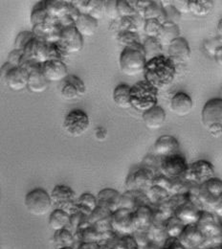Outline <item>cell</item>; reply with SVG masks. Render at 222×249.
I'll return each instance as SVG.
<instances>
[{"label":"cell","mask_w":222,"mask_h":249,"mask_svg":"<svg viewBox=\"0 0 222 249\" xmlns=\"http://www.w3.org/2000/svg\"><path fill=\"white\" fill-rule=\"evenodd\" d=\"M190 201L200 210L222 215V181L214 178L201 185H193L189 193Z\"/></svg>","instance_id":"6da1fadb"},{"label":"cell","mask_w":222,"mask_h":249,"mask_svg":"<svg viewBox=\"0 0 222 249\" xmlns=\"http://www.w3.org/2000/svg\"><path fill=\"white\" fill-rule=\"evenodd\" d=\"M145 81L159 89H168L176 77V66L168 56H159L148 61L144 69Z\"/></svg>","instance_id":"7a4b0ae2"},{"label":"cell","mask_w":222,"mask_h":249,"mask_svg":"<svg viewBox=\"0 0 222 249\" xmlns=\"http://www.w3.org/2000/svg\"><path fill=\"white\" fill-rule=\"evenodd\" d=\"M158 90L146 81L136 83L130 87V103L140 112H145L150 108L157 106Z\"/></svg>","instance_id":"3957f363"},{"label":"cell","mask_w":222,"mask_h":249,"mask_svg":"<svg viewBox=\"0 0 222 249\" xmlns=\"http://www.w3.org/2000/svg\"><path fill=\"white\" fill-rule=\"evenodd\" d=\"M146 63L142 43L125 47L119 58L121 71L127 76H136L143 73Z\"/></svg>","instance_id":"277c9868"},{"label":"cell","mask_w":222,"mask_h":249,"mask_svg":"<svg viewBox=\"0 0 222 249\" xmlns=\"http://www.w3.org/2000/svg\"><path fill=\"white\" fill-rule=\"evenodd\" d=\"M201 119L205 128L215 137L222 134V100L214 98L209 100L203 107Z\"/></svg>","instance_id":"5b68a950"},{"label":"cell","mask_w":222,"mask_h":249,"mask_svg":"<svg viewBox=\"0 0 222 249\" xmlns=\"http://www.w3.org/2000/svg\"><path fill=\"white\" fill-rule=\"evenodd\" d=\"M29 71L23 66L5 62L0 68V80L12 90L20 91L27 88Z\"/></svg>","instance_id":"8992f818"},{"label":"cell","mask_w":222,"mask_h":249,"mask_svg":"<svg viewBox=\"0 0 222 249\" xmlns=\"http://www.w3.org/2000/svg\"><path fill=\"white\" fill-rule=\"evenodd\" d=\"M24 205L30 214L36 217L46 215L53 207L50 194L42 188L30 191L25 196Z\"/></svg>","instance_id":"52a82bcc"},{"label":"cell","mask_w":222,"mask_h":249,"mask_svg":"<svg viewBox=\"0 0 222 249\" xmlns=\"http://www.w3.org/2000/svg\"><path fill=\"white\" fill-rule=\"evenodd\" d=\"M188 165L186 158L179 153L164 156L160 158L159 173L173 180L184 178Z\"/></svg>","instance_id":"ba28073f"},{"label":"cell","mask_w":222,"mask_h":249,"mask_svg":"<svg viewBox=\"0 0 222 249\" xmlns=\"http://www.w3.org/2000/svg\"><path fill=\"white\" fill-rule=\"evenodd\" d=\"M155 175L156 174L152 169L141 165L130 171L126 178L125 185L127 190L147 192L154 185Z\"/></svg>","instance_id":"9c48e42d"},{"label":"cell","mask_w":222,"mask_h":249,"mask_svg":"<svg viewBox=\"0 0 222 249\" xmlns=\"http://www.w3.org/2000/svg\"><path fill=\"white\" fill-rule=\"evenodd\" d=\"M216 178L213 164L207 160H197L188 165L184 179L193 185H201Z\"/></svg>","instance_id":"30bf717a"},{"label":"cell","mask_w":222,"mask_h":249,"mask_svg":"<svg viewBox=\"0 0 222 249\" xmlns=\"http://www.w3.org/2000/svg\"><path fill=\"white\" fill-rule=\"evenodd\" d=\"M89 126V116L82 109H73L64 118V129L71 137L84 135L88 130Z\"/></svg>","instance_id":"8fae6325"},{"label":"cell","mask_w":222,"mask_h":249,"mask_svg":"<svg viewBox=\"0 0 222 249\" xmlns=\"http://www.w3.org/2000/svg\"><path fill=\"white\" fill-rule=\"evenodd\" d=\"M64 54L78 53L84 47V37L76 30L74 23L67 25L60 33L59 40L56 41Z\"/></svg>","instance_id":"7c38bea8"},{"label":"cell","mask_w":222,"mask_h":249,"mask_svg":"<svg viewBox=\"0 0 222 249\" xmlns=\"http://www.w3.org/2000/svg\"><path fill=\"white\" fill-rule=\"evenodd\" d=\"M195 225L206 239L222 237V217L215 213L201 211Z\"/></svg>","instance_id":"4fadbf2b"},{"label":"cell","mask_w":222,"mask_h":249,"mask_svg":"<svg viewBox=\"0 0 222 249\" xmlns=\"http://www.w3.org/2000/svg\"><path fill=\"white\" fill-rule=\"evenodd\" d=\"M50 196L56 209H61L69 215L73 213L77 197L72 188L66 185H57L52 190Z\"/></svg>","instance_id":"5bb4252c"},{"label":"cell","mask_w":222,"mask_h":249,"mask_svg":"<svg viewBox=\"0 0 222 249\" xmlns=\"http://www.w3.org/2000/svg\"><path fill=\"white\" fill-rule=\"evenodd\" d=\"M111 228L119 235H131L135 231L133 223V211L119 208L111 214Z\"/></svg>","instance_id":"9a60e30c"},{"label":"cell","mask_w":222,"mask_h":249,"mask_svg":"<svg viewBox=\"0 0 222 249\" xmlns=\"http://www.w3.org/2000/svg\"><path fill=\"white\" fill-rule=\"evenodd\" d=\"M23 65L29 71L27 89L33 93H42L47 90L49 82L40 71V64L33 62H24Z\"/></svg>","instance_id":"2e32d148"},{"label":"cell","mask_w":222,"mask_h":249,"mask_svg":"<svg viewBox=\"0 0 222 249\" xmlns=\"http://www.w3.org/2000/svg\"><path fill=\"white\" fill-rule=\"evenodd\" d=\"M168 54V58L176 66L185 65L186 62L190 61L191 56L189 42L186 38L179 36L169 45Z\"/></svg>","instance_id":"e0dca14e"},{"label":"cell","mask_w":222,"mask_h":249,"mask_svg":"<svg viewBox=\"0 0 222 249\" xmlns=\"http://www.w3.org/2000/svg\"><path fill=\"white\" fill-rule=\"evenodd\" d=\"M40 71L44 78L50 82H62L69 75L66 64L60 60H50L40 64Z\"/></svg>","instance_id":"ac0fdd59"},{"label":"cell","mask_w":222,"mask_h":249,"mask_svg":"<svg viewBox=\"0 0 222 249\" xmlns=\"http://www.w3.org/2000/svg\"><path fill=\"white\" fill-rule=\"evenodd\" d=\"M61 95L66 101H73L86 93V87L84 81L76 75H68L64 81Z\"/></svg>","instance_id":"d6986e66"},{"label":"cell","mask_w":222,"mask_h":249,"mask_svg":"<svg viewBox=\"0 0 222 249\" xmlns=\"http://www.w3.org/2000/svg\"><path fill=\"white\" fill-rule=\"evenodd\" d=\"M177 239L185 249H199L206 240L195 223L187 224Z\"/></svg>","instance_id":"ffe728a7"},{"label":"cell","mask_w":222,"mask_h":249,"mask_svg":"<svg viewBox=\"0 0 222 249\" xmlns=\"http://www.w3.org/2000/svg\"><path fill=\"white\" fill-rule=\"evenodd\" d=\"M121 196L122 194L117 190L112 188H105L101 190L96 196L97 203L98 205L113 213L121 207Z\"/></svg>","instance_id":"44dd1931"},{"label":"cell","mask_w":222,"mask_h":249,"mask_svg":"<svg viewBox=\"0 0 222 249\" xmlns=\"http://www.w3.org/2000/svg\"><path fill=\"white\" fill-rule=\"evenodd\" d=\"M152 206L146 192L127 190L121 196V207L134 211L141 206ZM120 207V208H121Z\"/></svg>","instance_id":"7402d4cb"},{"label":"cell","mask_w":222,"mask_h":249,"mask_svg":"<svg viewBox=\"0 0 222 249\" xmlns=\"http://www.w3.org/2000/svg\"><path fill=\"white\" fill-rule=\"evenodd\" d=\"M180 145L178 140L172 135H162L155 141L154 155L158 157L178 154Z\"/></svg>","instance_id":"603a6c76"},{"label":"cell","mask_w":222,"mask_h":249,"mask_svg":"<svg viewBox=\"0 0 222 249\" xmlns=\"http://www.w3.org/2000/svg\"><path fill=\"white\" fill-rule=\"evenodd\" d=\"M75 241L81 243H99L102 233L88 220L82 223L74 232Z\"/></svg>","instance_id":"cb8c5ba5"},{"label":"cell","mask_w":222,"mask_h":249,"mask_svg":"<svg viewBox=\"0 0 222 249\" xmlns=\"http://www.w3.org/2000/svg\"><path fill=\"white\" fill-rule=\"evenodd\" d=\"M193 103L190 95L185 92H177L171 98V109L177 116H186L192 110Z\"/></svg>","instance_id":"d4e9b609"},{"label":"cell","mask_w":222,"mask_h":249,"mask_svg":"<svg viewBox=\"0 0 222 249\" xmlns=\"http://www.w3.org/2000/svg\"><path fill=\"white\" fill-rule=\"evenodd\" d=\"M111 214L112 213L107 209L100 205H97V207L88 217V221L91 224H93L101 233L108 230H112L111 223H110Z\"/></svg>","instance_id":"484cf974"},{"label":"cell","mask_w":222,"mask_h":249,"mask_svg":"<svg viewBox=\"0 0 222 249\" xmlns=\"http://www.w3.org/2000/svg\"><path fill=\"white\" fill-rule=\"evenodd\" d=\"M200 212L201 211L190 201V198H188L175 209L173 216L179 218L184 224L187 225L195 223L198 219Z\"/></svg>","instance_id":"4316f807"},{"label":"cell","mask_w":222,"mask_h":249,"mask_svg":"<svg viewBox=\"0 0 222 249\" xmlns=\"http://www.w3.org/2000/svg\"><path fill=\"white\" fill-rule=\"evenodd\" d=\"M142 118H143L144 124H146L148 128L158 129L165 124L167 114L161 107L155 106L150 108L149 110L143 112Z\"/></svg>","instance_id":"83f0119b"},{"label":"cell","mask_w":222,"mask_h":249,"mask_svg":"<svg viewBox=\"0 0 222 249\" xmlns=\"http://www.w3.org/2000/svg\"><path fill=\"white\" fill-rule=\"evenodd\" d=\"M154 220V207L145 205L133 211V223L135 230H147Z\"/></svg>","instance_id":"f1b7e54d"},{"label":"cell","mask_w":222,"mask_h":249,"mask_svg":"<svg viewBox=\"0 0 222 249\" xmlns=\"http://www.w3.org/2000/svg\"><path fill=\"white\" fill-rule=\"evenodd\" d=\"M74 26L79 34L84 36H91L95 34L98 29V20L94 19L88 15L80 14L74 21Z\"/></svg>","instance_id":"f546056e"},{"label":"cell","mask_w":222,"mask_h":249,"mask_svg":"<svg viewBox=\"0 0 222 249\" xmlns=\"http://www.w3.org/2000/svg\"><path fill=\"white\" fill-rule=\"evenodd\" d=\"M164 221V219L155 217L154 214V220L150 227L148 228V234L151 241L156 242L159 244H164L166 240L169 238L166 232Z\"/></svg>","instance_id":"4dcf8cb0"},{"label":"cell","mask_w":222,"mask_h":249,"mask_svg":"<svg viewBox=\"0 0 222 249\" xmlns=\"http://www.w3.org/2000/svg\"><path fill=\"white\" fill-rule=\"evenodd\" d=\"M48 223L54 231L65 228L70 229V215L65 211L55 208L49 216Z\"/></svg>","instance_id":"1f68e13d"},{"label":"cell","mask_w":222,"mask_h":249,"mask_svg":"<svg viewBox=\"0 0 222 249\" xmlns=\"http://www.w3.org/2000/svg\"><path fill=\"white\" fill-rule=\"evenodd\" d=\"M142 46L147 62L164 55V46L156 37H147Z\"/></svg>","instance_id":"d6a6232c"},{"label":"cell","mask_w":222,"mask_h":249,"mask_svg":"<svg viewBox=\"0 0 222 249\" xmlns=\"http://www.w3.org/2000/svg\"><path fill=\"white\" fill-rule=\"evenodd\" d=\"M180 36V29L178 25L171 23V22H164L162 31L159 35V41L163 46H169L174 39Z\"/></svg>","instance_id":"836d02e7"},{"label":"cell","mask_w":222,"mask_h":249,"mask_svg":"<svg viewBox=\"0 0 222 249\" xmlns=\"http://www.w3.org/2000/svg\"><path fill=\"white\" fill-rule=\"evenodd\" d=\"M53 243L56 249H58L69 247L74 248L76 241L73 232L70 229L65 228L55 231L53 236Z\"/></svg>","instance_id":"e575fe53"},{"label":"cell","mask_w":222,"mask_h":249,"mask_svg":"<svg viewBox=\"0 0 222 249\" xmlns=\"http://www.w3.org/2000/svg\"><path fill=\"white\" fill-rule=\"evenodd\" d=\"M145 20L146 19H157L160 22H165V15L161 1L151 0L149 5L140 15Z\"/></svg>","instance_id":"d590c367"},{"label":"cell","mask_w":222,"mask_h":249,"mask_svg":"<svg viewBox=\"0 0 222 249\" xmlns=\"http://www.w3.org/2000/svg\"><path fill=\"white\" fill-rule=\"evenodd\" d=\"M113 101L121 108L131 107L130 87L125 84L117 86L113 91Z\"/></svg>","instance_id":"8d00e7d4"},{"label":"cell","mask_w":222,"mask_h":249,"mask_svg":"<svg viewBox=\"0 0 222 249\" xmlns=\"http://www.w3.org/2000/svg\"><path fill=\"white\" fill-rule=\"evenodd\" d=\"M214 8V2L209 0H188V10L197 17H205L211 13Z\"/></svg>","instance_id":"74e56055"},{"label":"cell","mask_w":222,"mask_h":249,"mask_svg":"<svg viewBox=\"0 0 222 249\" xmlns=\"http://www.w3.org/2000/svg\"><path fill=\"white\" fill-rule=\"evenodd\" d=\"M146 194L153 207L158 206L171 196L167 190L157 185H153L146 192Z\"/></svg>","instance_id":"f35d334b"},{"label":"cell","mask_w":222,"mask_h":249,"mask_svg":"<svg viewBox=\"0 0 222 249\" xmlns=\"http://www.w3.org/2000/svg\"><path fill=\"white\" fill-rule=\"evenodd\" d=\"M164 224L169 238H178L186 226V224H184L179 218L173 215L167 218L164 221Z\"/></svg>","instance_id":"ab89813d"},{"label":"cell","mask_w":222,"mask_h":249,"mask_svg":"<svg viewBox=\"0 0 222 249\" xmlns=\"http://www.w3.org/2000/svg\"><path fill=\"white\" fill-rule=\"evenodd\" d=\"M161 4L164 10L165 22H171L178 25L181 20L182 14L172 5V1H161Z\"/></svg>","instance_id":"60d3db41"},{"label":"cell","mask_w":222,"mask_h":249,"mask_svg":"<svg viewBox=\"0 0 222 249\" xmlns=\"http://www.w3.org/2000/svg\"><path fill=\"white\" fill-rule=\"evenodd\" d=\"M116 39L119 42V44L123 45L124 47L142 43L140 36L138 35V33L135 32H119L116 34Z\"/></svg>","instance_id":"b9f144b4"},{"label":"cell","mask_w":222,"mask_h":249,"mask_svg":"<svg viewBox=\"0 0 222 249\" xmlns=\"http://www.w3.org/2000/svg\"><path fill=\"white\" fill-rule=\"evenodd\" d=\"M119 236L120 235L113 230L102 232L101 240L99 241L98 245L100 246L101 249H115Z\"/></svg>","instance_id":"7bdbcfd3"},{"label":"cell","mask_w":222,"mask_h":249,"mask_svg":"<svg viewBox=\"0 0 222 249\" xmlns=\"http://www.w3.org/2000/svg\"><path fill=\"white\" fill-rule=\"evenodd\" d=\"M163 23L157 19H146L143 30L148 37H158L162 31Z\"/></svg>","instance_id":"ee69618b"},{"label":"cell","mask_w":222,"mask_h":249,"mask_svg":"<svg viewBox=\"0 0 222 249\" xmlns=\"http://www.w3.org/2000/svg\"><path fill=\"white\" fill-rule=\"evenodd\" d=\"M72 5L79 11L80 14L89 15L98 3V0H78L71 1Z\"/></svg>","instance_id":"f6af8a7d"},{"label":"cell","mask_w":222,"mask_h":249,"mask_svg":"<svg viewBox=\"0 0 222 249\" xmlns=\"http://www.w3.org/2000/svg\"><path fill=\"white\" fill-rule=\"evenodd\" d=\"M117 12L120 18L133 17L137 14L130 2L127 0H117Z\"/></svg>","instance_id":"bcb514c9"},{"label":"cell","mask_w":222,"mask_h":249,"mask_svg":"<svg viewBox=\"0 0 222 249\" xmlns=\"http://www.w3.org/2000/svg\"><path fill=\"white\" fill-rule=\"evenodd\" d=\"M115 249H139L132 235H120Z\"/></svg>","instance_id":"7dc6e473"},{"label":"cell","mask_w":222,"mask_h":249,"mask_svg":"<svg viewBox=\"0 0 222 249\" xmlns=\"http://www.w3.org/2000/svg\"><path fill=\"white\" fill-rule=\"evenodd\" d=\"M103 13L110 19H119V15L117 12V0H104L103 1Z\"/></svg>","instance_id":"c3c4849f"},{"label":"cell","mask_w":222,"mask_h":249,"mask_svg":"<svg viewBox=\"0 0 222 249\" xmlns=\"http://www.w3.org/2000/svg\"><path fill=\"white\" fill-rule=\"evenodd\" d=\"M34 36V34L33 32H21L18 34L17 39H16V49L22 51L23 47L32 39Z\"/></svg>","instance_id":"681fc988"},{"label":"cell","mask_w":222,"mask_h":249,"mask_svg":"<svg viewBox=\"0 0 222 249\" xmlns=\"http://www.w3.org/2000/svg\"><path fill=\"white\" fill-rule=\"evenodd\" d=\"M134 238V240L136 241L139 249L142 247H144L146 244H148L151 240L148 234V229L147 230H140V229H136L132 234H131Z\"/></svg>","instance_id":"f907efd6"},{"label":"cell","mask_w":222,"mask_h":249,"mask_svg":"<svg viewBox=\"0 0 222 249\" xmlns=\"http://www.w3.org/2000/svg\"><path fill=\"white\" fill-rule=\"evenodd\" d=\"M160 249H185L177 238H168Z\"/></svg>","instance_id":"816d5d0a"},{"label":"cell","mask_w":222,"mask_h":249,"mask_svg":"<svg viewBox=\"0 0 222 249\" xmlns=\"http://www.w3.org/2000/svg\"><path fill=\"white\" fill-rule=\"evenodd\" d=\"M104 13H103V1L102 0H98V3L96 5L95 8L92 10V12L88 15L91 18H93L96 20L101 19L103 17Z\"/></svg>","instance_id":"f5cc1de1"},{"label":"cell","mask_w":222,"mask_h":249,"mask_svg":"<svg viewBox=\"0 0 222 249\" xmlns=\"http://www.w3.org/2000/svg\"><path fill=\"white\" fill-rule=\"evenodd\" d=\"M107 137V130L102 126H98L95 129V138L99 141L102 142L105 140Z\"/></svg>","instance_id":"db71d44e"},{"label":"cell","mask_w":222,"mask_h":249,"mask_svg":"<svg viewBox=\"0 0 222 249\" xmlns=\"http://www.w3.org/2000/svg\"><path fill=\"white\" fill-rule=\"evenodd\" d=\"M76 249H101L98 243H81Z\"/></svg>","instance_id":"11a10c76"},{"label":"cell","mask_w":222,"mask_h":249,"mask_svg":"<svg viewBox=\"0 0 222 249\" xmlns=\"http://www.w3.org/2000/svg\"><path fill=\"white\" fill-rule=\"evenodd\" d=\"M175 3H178L180 5V7L176 8L181 14L182 13H189V10H188V0H185V1H174Z\"/></svg>","instance_id":"9f6ffc18"},{"label":"cell","mask_w":222,"mask_h":249,"mask_svg":"<svg viewBox=\"0 0 222 249\" xmlns=\"http://www.w3.org/2000/svg\"><path fill=\"white\" fill-rule=\"evenodd\" d=\"M163 244H159L154 241H150L148 244H146L144 247H142L140 249H160Z\"/></svg>","instance_id":"6f0895ef"},{"label":"cell","mask_w":222,"mask_h":249,"mask_svg":"<svg viewBox=\"0 0 222 249\" xmlns=\"http://www.w3.org/2000/svg\"><path fill=\"white\" fill-rule=\"evenodd\" d=\"M222 249V245H219V246H215V247H211V248H206V249Z\"/></svg>","instance_id":"680465c9"},{"label":"cell","mask_w":222,"mask_h":249,"mask_svg":"<svg viewBox=\"0 0 222 249\" xmlns=\"http://www.w3.org/2000/svg\"><path fill=\"white\" fill-rule=\"evenodd\" d=\"M218 27H219V29H220V34L222 35V20L220 21V24H219V26H218Z\"/></svg>","instance_id":"91938a15"},{"label":"cell","mask_w":222,"mask_h":249,"mask_svg":"<svg viewBox=\"0 0 222 249\" xmlns=\"http://www.w3.org/2000/svg\"><path fill=\"white\" fill-rule=\"evenodd\" d=\"M74 249V248H70V247H69V248H62V249Z\"/></svg>","instance_id":"94428289"}]
</instances>
